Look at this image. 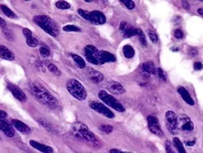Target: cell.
<instances>
[{"mask_svg": "<svg viewBox=\"0 0 203 153\" xmlns=\"http://www.w3.org/2000/svg\"><path fill=\"white\" fill-rule=\"evenodd\" d=\"M30 90L34 97H36V99L42 104L50 108H55L58 105L57 100L52 94H50L42 86L37 83H32L30 85Z\"/></svg>", "mask_w": 203, "mask_h": 153, "instance_id": "6da1fadb", "label": "cell"}, {"mask_svg": "<svg viewBox=\"0 0 203 153\" xmlns=\"http://www.w3.org/2000/svg\"><path fill=\"white\" fill-rule=\"evenodd\" d=\"M33 21L40 28H42L43 31H45L47 34H49L51 36L56 37L59 33L57 24H56V22L52 18H50L49 16L37 15V16L33 17Z\"/></svg>", "mask_w": 203, "mask_h": 153, "instance_id": "7a4b0ae2", "label": "cell"}, {"mask_svg": "<svg viewBox=\"0 0 203 153\" xmlns=\"http://www.w3.org/2000/svg\"><path fill=\"white\" fill-rule=\"evenodd\" d=\"M69 93L78 100H84L87 98V90L84 86L76 79H70L66 84Z\"/></svg>", "mask_w": 203, "mask_h": 153, "instance_id": "3957f363", "label": "cell"}, {"mask_svg": "<svg viewBox=\"0 0 203 153\" xmlns=\"http://www.w3.org/2000/svg\"><path fill=\"white\" fill-rule=\"evenodd\" d=\"M72 131L74 136L85 139L87 141L90 142H96L97 139L94 133L87 128V126H86L84 123L81 122H75L72 127Z\"/></svg>", "mask_w": 203, "mask_h": 153, "instance_id": "277c9868", "label": "cell"}, {"mask_svg": "<svg viewBox=\"0 0 203 153\" xmlns=\"http://www.w3.org/2000/svg\"><path fill=\"white\" fill-rule=\"evenodd\" d=\"M78 14L84 18L85 20L90 22L94 24H104L106 22V18L103 12H101L99 10H92V11H87L79 9L78 10Z\"/></svg>", "mask_w": 203, "mask_h": 153, "instance_id": "5b68a950", "label": "cell"}, {"mask_svg": "<svg viewBox=\"0 0 203 153\" xmlns=\"http://www.w3.org/2000/svg\"><path fill=\"white\" fill-rule=\"evenodd\" d=\"M84 53L87 60L94 65H103L104 63L102 61L101 56V50H99L94 45H87L84 49Z\"/></svg>", "mask_w": 203, "mask_h": 153, "instance_id": "8992f818", "label": "cell"}, {"mask_svg": "<svg viewBox=\"0 0 203 153\" xmlns=\"http://www.w3.org/2000/svg\"><path fill=\"white\" fill-rule=\"evenodd\" d=\"M98 96H99V98L102 101H104L106 105L110 106L113 109H115L116 111H118V112H124L125 111L123 105L119 103V100L114 98L112 95H110L109 93H107L106 91L101 90L99 92Z\"/></svg>", "mask_w": 203, "mask_h": 153, "instance_id": "52a82bcc", "label": "cell"}, {"mask_svg": "<svg viewBox=\"0 0 203 153\" xmlns=\"http://www.w3.org/2000/svg\"><path fill=\"white\" fill-rule=\"evenodd\" d=\"M166 125L167 129L171 134H176L178 133V117L172 111H168L166 113Z\"/></svg>", "mask_w": 203, "mask_h": 153, "instance_id": "ba28073f", "label": "cell"}, {"mask_svg": "<svg viewBox=\"0 0 203 153\" xmlns=\"http://www.w3.org/2000/svg\"><path fill=\"white\" fill-rule=\"evenodd\" d=\"M178 130L190 133L194 130V123L186 115H182L178 118Z\"/></svg>", "mask_w": 203, "mask_h": 153, "instance_id": "9c48e42d", "label": "cell"}, {"mask_svg": "<svg viewBox=\"0 0 203 153\" xmlns=\"http://www.w3.org/2000/svg\"><path fill=\"white\" fill-rule=\"evenodd\" d=\"M90 106L91 109H93L94 111H96L97 113L103 115L104 117H106L108 118H113L114 117V113L108 108L106 107L105 104H101V103H98V101H95V100H92L90 103Z\"/></svg>", "mask_w": 203, "mask_h": 153, "instance_id": "30bf717a", "label": "cell"}, {"mask_svg": "<svg viewBox=\"0 0 203 153\" xmlns=\"http://www.w3.org/2000/svg\"><path fill=\"white\" fill-rule=\"evenodd\" d=\"M147 121H148V127H149V130L157 136H160L162 137L164 135V133L162 131V128H161V125H160V122L158 120V118L156 117H153V116H149L147 118Z\"/></svg>", "mask_w": 203, "mask_h": 153, "instance_id": "8fae6325", "label": "cell"}, {"mask_svg": "<svg viewBox=\"0 0 203 153\" xmlns=\"http://www.w3.org/2000/svg\"><path fill=\"white\" fill-rule=\"evenodd\" d=\"M8 88H9V90L11 92V94L13 95V97L15 99H17L18 100H20V101H25L27 100V95H25L24 92L17 86L8 84Z\"/></svg>", "mask_w": 203, "mask_h": 153, "instance_id": "7c38bea8", "label": "cell"}, {"mask_svg": "<svg viewBox=\"0 0 203 153\" xmlns=\"http://www.w3.org/2000/svg\"><path fill=\"white\" fill-rule=\"evenodd\" d=\"M141 71H142V74L146 76V77H149L151 74H156V69H155L153 62H151V61L144 62L141 65Z\"/></svg>", "mask_w": 203, "mask_h": 153, "instance_id": "4fadbf2b", "label": "cell"}, {"mask_svg": "<svg viewBox=\"0 0 203 153\" xmlns=\"http://www.w3.org/2000/svg\"><path fill=\"white\" fill-rule=\"evenodd\" d=\"M107 89L112 94H116V95H120L125 92V89H124L123 86L118 82H115V81H111L108 84Z\"/></svg>", "mask_w": 203, "mask_h": 153, "instance_id": "5bb4252c", "label": "cell"}, {"mask_svg": "<svg viewBox=\"0 0 203 153\" xmlns=\"http://www.w3.org/2000/svg\"><path fill=\"white\" fill-rule=\"evenodd\" d=\"M0 130H1L5 135H7L8 137H12L14 136V130L12 128V125L9 124L4 118H0Z\"/></svg>", "mask_w": 203, "mask_h": 153, "instance_id": "9a60e30c", "label": "cell"}, {"mask_svg": "<svg viewBox=\"0 0 203 153\" xmlns=\"http://www.w3.org/2000/svg\"><path fill=\"white\" fill-rule=\"evenodd\" d=\"M29 145H30V147L38 149V150L42 152V153H54V149L51 148V147L46 146V145H43V144H42V143H39V142L35 141V140H30V141H29Z\"/></svg>", "mask_w": 203, "mask_h": 153, "instance_id": "2e32d148", "label": "cell"}, {"mask_svg": "<svg viewBox=\"0 0 203 153\" xmlns=\"http://www.w3.org/2000/svg\"><path fill=\"white\" fill-rule=\"evenodd\" d=\"M11 123H12V126L22 133H30V128L23 121H21L19 119H12Z\"/></svg>", "mask_w": 203, "mask_h": 153, "instance_id": "e0dca14e", "label": "cell"}, {"mask_svg": "<svg viewBox=\"0 0 203 153\" xmlns=\"http://www.w3.org/2000/svg\"><path fill=\"white\" fill-rule=\"evenodd\" d=\"M87 74H88V77L90 78V80L95 82V83H99V82H102L104 80L103 73H101L100 71H98L94 69L88 68L87 69Z\"/></svg>", "mask_w": 203, "mask_h": 153, "instance_id": "ac0fdd59", "label": "cell"}, {"mask_svg": "<svg viewBox=\"0 0 203 153\" xmlns=\"http://www.w3.org/2000/svg\"><path fill=\"white\" fill-rule=\"evenodd\" d=\"M178 92H179V94L181 95V97L183 99V100L185 101L186 104H188L190 105H194L195 104L194 100L192 99V97L190 96L189 92L186 90V89L183 86H179V87H178Z\"/></svg>", "mask_w": 203, "mask_h": 153, "instance_id": "d6986e66", "label": "cell"}, {"mask_svg": "<svg viewBox=\"0 0 203 153\" xmlns=\"http://www.w3.org/2000/svg\"><path fill=\"white\" fill-rule=\"evenodd\" d=\"M0 57L6 60H9V61L13 60L15 58L13 53H12L8 47L4 45H0Z\"/></svg>", "mask_w": 203, "mask_h": 153, "instance_id": "ffe728a7", "label": "cell"}, {"mask_svg": "<svg viewBox=\"0 0 203 153\" xmlns=\"http://www.w3.org/2000/svg\"><path fill=\"white\" fill-rule=\"evenodd\" d=\"M101 56H102V61H103L104 64L105 63H107V62L116 61V56H114L113 54L109 53V52H106V51L101 50Z\"/></svg>", "mask_w": 203, "mask_h": 153, "instance_id": "44dd1931", "label": "cell"}, {"mask_svg": "<svg viewBox=\"0 0 203 153\" xmlns=\"http://www.w3.org/2000/svg\"><path fill=\"white\" fill-rule=\"evenodd\" d=\"M123 55L126 58H132L135 56V50L131 45H124L123 49H122Z\"/></svg>", "mask_w": 203, "mask_h": 153, "instance_id": "7402d4cb", "label": "cell"}, {"mask_svg": "<svg viewBox=\"0 0 203 153\" xmlns=\"http://www.w3.org/2000/svg\"><path fill=\"white\" fill-rule=\"evenodd\" d=\"M173 145L177 148V150L179 151V153H186V150H185L182 141L178 137H174L173 138Z\"/></svg>", "mask_w": 203, "mask_h": 153, "instance_id": "603a6c76", "label": "cell"}, {"mask_svg": "<svg viewBox=\"0 0 203 153\" xmlns=\"http://www.w3.org/2000/svg\"><path fill=\"white\" fill-rule=\"evenodd\" d=\"M0 9L3 11V13H4L6 16H8V17H9V18L17 19V15H16L9 8H8L7 6H5V5H0Z\"/></svg>", "mask_w": 203, "mask_h": 153, "instance_id": "cb8c5ba5", "label": "cell"}, {"mask_svg": "<svg viewBox=\"0 0 203 153\" xmlns=\"http://www.w3.org/2000/svg\"><path fill=\"white\" fill-rule=\"evenodd\" d=\"M71 56L74 60V62L76 63V65H77L80 69H84L86 67V62H85V60L80 56L75 55V54H72Z\"/></svg>", "mask_w": 203, "mask_h": 153, "instance_id": "d4e9b609", "label": "cell"}, {"mask_svg": "<svg viewBox=\"0 0 203 153\" xmlns=\"http://www.w3.org/2000/svg\"><path fill=\"white\" fill-rule=\"evenodd\" d=\"M123 33V36L125 38H131V37H134V36H137V33H138V29L137 28H135L133 27H130L127 28Z\"/></svg>", "mask_w": 203, "mask_h": 153, "instance_id": "484cf974", "label": "cell"}, {"mask_svg": "<svg viewBox=\"0 0 203 153\" xmlns=\"http://www.w3.org/2000/svg\"><path fill=\"white\" fill-rule=\"evenodd\" d=\"M63 30L66 32H79L80 28L73 24H67L65 27H63Z\"/></svg>", "mask_w": 203, "mask_h": 153, "instance_id": "4316f807", "label": "cell"}, {"mask_svg": "<svg viewBox=\"0 0 203 153\" xmlns=\"http://www.w3.org/2000/svg\"><path fill=\"white\" fill-rule=\"evenodd\" d=\"M27 44L29 45L30 47H36L39 45V41L34 37H29V38H27Z\"/></svg>", "mask_w": 203, "mask_h": 153, "instance_id": "83f0119b", "label": "cell"}, {"mask_svg": "<svg viewBox=\"0 0 203 153\" xmlns=\"http://www.w3.org/2000/svg\"><path fill=\"white\" fill-rule=\"evenodd\" d=\"M56 7L60 9H69L71 8V5L66 1H57L56 3Z\"/></svg>", "mask_w": 203, "mask_h": 153, "instance_id": "f1b7e54d", "label": "cell"}, {"mask_svg": "<svg viewBox=\"0 0 203 153\" xmlns=\"http://www.w3.org/2000/svg\"><path fill=\"white\" fill-rule=\"evenodd\" d=\"M40 54H41L42 56H45V57L49 56L50 54H51L49 47L46 46V45H42V46L40 47Z\"/></svg>", "mask_w": 203, "mask_h": 153, "instance_id": "f546056e", "label": "cell"}, {"mask_svg": "<svg viewBox=\"0 0 203 153\" xmlns=\"http://www.w3.org/2000/svg\"><path fill=\"white\" fill-rule=\"evenodd\" d=\"M137 37H138L139 42H140L141 45H143V46H147V39H146V37H145L144 33H143L140 29H138Z\"/></svg>", "mask_w": 203, "mask_h": 153, "instance_id": "4dcf8cb0", "label": "cell"}, {"mask_svg": "<svg viewBox=\"0 0 203 153\" xmlns=\"http://www.w3.org/2000/svg\"><path fill=\"white\" fill-rule=\"evenodd\" d=\"M47 68L52 73H54L56 75H60V71L58 70V68L56 65L52 64V63H49V64H47Z\"/></svg>", "mask_w": 203, "mask_h": 153, "instance_id": "1f68e13d", "label": "cell"}, {"mask_svg": "<svg viewBox=\"0 0 203 153\" xmlns=\"http://www.w3.org/2000/svg\"><path fill=\"white\" fill-rule=\"evenodd\" d=\"M148 35H149V40H150L152 42H153V43H156V42H158V35L156 34L155 31H153V30H149Z\"/></svg>", "mask_w": 203, "mask_h": 153, "instance_id": "d6a6232c", "label": "cell"}, {"mask_svg": "<svg viewBox=\"0 0 203 153\" xmlns=\"http://www.w3.org/2000/svg\"><path fill=\"white\" fill-rule=\"evenodd\" d=\"M120 3H122L127 9H133L135 7V2L132 1V0H120Z\"/></svg>", "mask_w": 203, "mask_h": 153, "instance_id": "836d02e7", "label": "cell"}, {"mask_svg": "<svg viewBox=\"0 0 203 153\" xmlns=\"http://www.w3.org/2000/svg\"><path fill=\"white\" fill-rule=\"evenodd\" d=\"M100 130L101 132H103L105 133H111L113 132V127L111 125H101L100 126Z\"/></svg>", "mask_w": 203, "mask_h": 153, "instance_id": "e575fe53", "label": "cell"}, {"mask_svg": "<svg viewBox=\"0 0 203 153\" xmlns=\"http://www.w3.org/2000/svg\"><path fill=\"white\" fill-rule=\"evenodd\" d=\"M156 74L160 79H162L164 81H167V75L162 69H156Z\"/></svg>", "mask_w": 203, "mask_h": 153, "instance_id": "d590c367", "label": "cell"}, {"mask_svg": "<svg viewBox=\"0 0 203 153\" xmlns=\"http://www.w3.org/2000/svg\"><path fill=\"white\" fill-rule=\"evenodd\" d=\"M164 146H166V153H176L172 148V145L169 141H167L166 144H164Z\"/></svg>", "mask_w": 203, "mask_h": 153, "instance_id": "8d00e7d4", "label": "cell"}, {"mask_svg": "<svg viewBox=\"0 0 203 153\" xmlns=\"http://www.w3.org/2000/svg\"><path fill=\"white\" fill-rule=\"evenodd\" d=\"M174 37L177 38V39H183V32L181 29H176L174 31Z\"/></svg>", "mask_w": 203, "mask_h": 153, "instance_id": "74e56055", "label": "cell"}, {"mask_svg": "<svg viewBox=\"0 0 203 153\" xmlns=\"http://www.w3.org/2000/svg\"><path fill=\"white\" fill-rule=\"evenodd\" d=\"M130 27V24H128V23H126V22H121L120 23V30L121 31V32H124L127 28H128Z\"/></svg>", "mask_w": 203, "mask_h": 153, "instance_id": "f35d334b", "label": "cell"}, {"mask_svg": "<svg viewBox=\"0 0 203 153\" xmlns=\"http://www.w3.org/2000/svg\"><path fill=\"white\" fill-rule=\"evenodd\" d=\"M23 34L24 35L25 38H29V37H32V31L28 28H24L23 29Z\"/></svg>", "mask_w": 203, "mask_h": 153, "instance_id": "ab89813d", "label": "cell"}, {"mask_svg": "<svg viewBox=\"0 0 203 153\" xmlns=\"http://www.w3.org/2000/svg\"><path fill=\"white\" fill-rule=\"evenodd\" d=\"M194 68H195V70H197V71L202 70V68H203L202 63H201V62H195V63H194Z\"/></svg>", "mask_w": 203, "mask_h": 153, "instance_id": "60d3db41", "label": "cell"}, {"mask_svg": "<svg viewBox=\"0 0 203 153\" xmlns=\"http://www.w3.org/2000/svg\"><path fill=\"white\" fill-rule=\"evenodd\" d=\"M109 153H134V152L122 151V150H120V149H117V148H112V149H110Z\"/></svg>", "mask_w": 203, "mask_h": 153, "instance_id": "b9f144b4", "label": "cell"}, {"mask_svg": "<svg viewBox=\"0 0 203 153\" xmlns=\"http://www.w3.org/2000/svg\"><path fill=\"white\" fill-rule=\"evenodd\" d=\"M189 55L191 56L192 57H193V56H197V49H195V48H193V49H190V50H189Z\"/></svg>", "mask_w": 203, "mask_h": 153, "instance_id": "7bdbcfd3", "label": "cell"}, {"mask_svg": "<svg viewBox=\"0 0 203 153\" xmlns=\"http://www.w3.org/2000/svg\"><path fill=\"white\" fill-rule=\"evenodd\" d=\"M6 27H7V24H6V22H5V20L2 18V17H0V27H2V28H6Z\"/></svg>", "mask_w": 203, "mask_h": 153, "instance_id": "ee69618b", "label": "cell"}, {"mask_svg": "<svg viewBox=\"0 0 203 153\" xmlns=\"http://www.w3.org/2000/svg\"><path fill=\"white\" fill-rule=\"evenodd\" d=\"M8 117V115H7V113L5 112V111H2V110H0V118H6Z\"/></svg>", "mask_w": 203, "mask_h": 153, "instance_id": "f6af8a7d", "label": "cell"}, {"mask_svg": "<svg viewBox=\"0 0 203 153\" xmlns=\"http://www.w3.org/2000/svg\"><path fill=\"white\" fill-rule=\"evenodd\" d=\"M183 7L185 9H187V10L190 9V5H189V3L186 2V1H183Z\"/></svg>", "mask_w": 203, "mask_h": 153, "instance_id": "bcb514c9", "label": "cell"}, {"mask_svg": "<svg viewBox=\"0 0 203 153\" xmlns=\"http://www.w3.org/2000/svg\"><path fill=\"white\" fill-rule=\"evenodd\" d=\"M195 143H196L195 140H193V141H187V142H186V145H187L188 147H192V146L195 145Z\"/></svg>", "mask_w": 203, "mask_h": 153, "instance_id": "7dc6e473", "label": "cell"}, {"mask_svg": "<svg viewBox=\"0 0 203 153\" xmlns=\"http://www.w3.org/2000/svg\"><path fill=\"white\" fill-rule=\"evenodd\" d=\"M197 12L199 14H203V9H197Z\"/></svg>", "mask_w": 203, "mask_h": 153, "instance_id": "c3c4849f", "label": "cell"}]
</instances>
